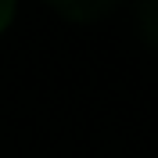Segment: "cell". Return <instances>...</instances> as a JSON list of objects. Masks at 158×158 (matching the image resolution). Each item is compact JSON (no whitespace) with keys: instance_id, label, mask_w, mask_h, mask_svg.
I'll use <instances>...</instances> for the list:
<instances>
[{"instance_id":"obj_1","label":"cell","mask_w":158,"mask_h":158,"mask_svg":"<svg viewBox=\"0 0 158 158\" xmlns=\"http://www.w3.org/2000/svg\"><path fill=\"white\" fill-rule=\"evenodd\" d=\"M47 4L69 22H97L118 7V0H47Z\"/></svg>"},{"instance_id":"obj_2","label":"cell","mask_w":158,"mask_h":158,"mask_svg":"<svg viewBox=\"0 0 158 158\" xmlns=\"http://www.w3.org/2000/svg\"><path fill=\"white\" fill-rule=\"evenodd\" d=\"M140 32H144V43L158 54V0H140Z\"/></svg>"},{"instance_id":"obj_3","label":"cell","mask_w":158,"mask_h":158,"mask_svg":"<svg viewBox=\"0 0 158 158\" xmlns=\"http://www.w3.org/2000/svg\"><path fill=\"white\" fill-rule=\"evenodd\" d=\"M11 15H15V0H0V29L11 22Z\"/></svg>"}]
</instances>
